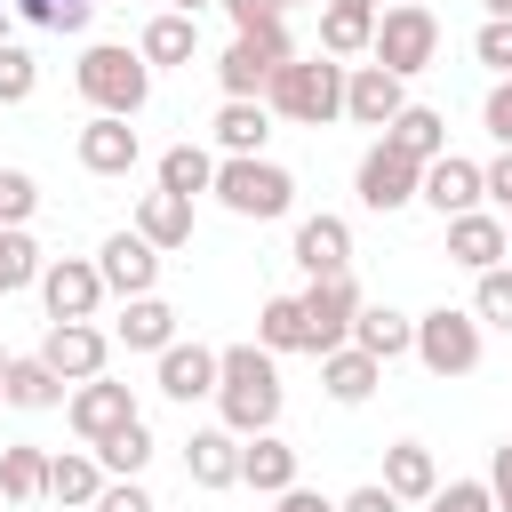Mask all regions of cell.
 <instances>
[{
    "label": "cell",
    "mask_w": 512,
    "mask_h": 512,
    "mask_svg": "<svg viewBox=\"0 0 512 512\" xmlns=\"http://www.w3.org/2000/svg\"><path fill=\"white\" fill-rule=\"evenodd\" d=\"M384 136H392L408 160H440V152H448V112H432V104H408V112H400Z\"/></svg>",
    "instance_id": "33"
},
{
    "label": "cell",
    "mask_w": 512,
    "mask_h": 512,
    "mask_svg": "<svg viewBox=\"0 0 512 512\" xmlns=\"http://www.w3.org/2000/svg\"><path fill=\"white\" fill-rule=\"evenodd\" d=\"M352 192H360V208H376V216H400V208H416V192H424V160H408L392 136H376V144L360 152V176H352Z\"/></svg>",
    "instance_id": "7"
},
{
    "label": "cell",
    "mask_w": 512,
    "mask_h": 512,
    "mask_svg": "<svg viewBox=\"0 0 512 512\" xmlns=\"http://www.w3.org/2000/svg\"><path fill=\"white\" fill-rule=\"evenodd\" d=\"M136 48H144V64H152V72H160V64H192V56H200V16L160 8V16L144 24V40H136Z\"/></svg>",
    "instance_id": "26"
},
{
    "label": "cell",
    "mask_w": 512,
    "mask_h": 512,
    "mask_svg": "<svg viewBox=\"0 0 512 512\" xmlns=\"http://www.w3.org/2000/svg\"><path fill=\"white\" fill-rule=\"evenodd\" d=\"M160 184L184 192V200L216 192V152H208V144H168V152H160Z\"/></svg>",
    "instance_id": "34"
},
{
    "label": "cell",
    "mask_w": 512,
    "mask_h": 512,
    "mask_svg": "<svg viewBox=\"0 0 512 512\" xmlns=\"http://www.w3.org/2000/svg\"><path fill=\"white\" fill-rule=\"evenodd\" d=\"M280 512H336V504L312 496V488H280Z\"/></svg>",
    "instance_id": "50"
},
{
    "label": "cell",
    "mask_w": 512,
    "mask_h": 512,
    "mask_svg": "<svg viewBox=\"0 0 512 512\" xmlns=\"http://www.w3.org/2000/svg\"><path fill=\"white\" fill-rule=\"evenodd\" d=\"M504 224H512V216H504Z\"/></svg>",
    "instance_id": "57"
},
{
    "label": "cell",
    "mask_w": 512,
    "mask_h": 512,
    "mask_svg": "<svg viewBox=\"0 0 512 512\" xmlns=\"http://www.w3.org/2000/svg\"><path fill=\"white\" fill-rule=\"evenodd\" d=\"M0 416H8V392H0Z\"/></svg>",
    "instance_id": "54"
},
{
    "label": "cell",
    "mask_w": 512,
    "mask_h": 512,
    "mask_svg": "<svg viewBox=\"0 0 512 512\" xmlns=\"http://www.w3.org/2000/svg\"><path fill=\"white\" fill-rule=\"evenodd\" d=\"M72 88L88 96V112H120V120H136V112L152 104V64H144V48L96 40V48H80Z\"/></svg>",
    "instance_id": "3"
},
{
    "label": "cell",
    "mask_w": 512,
    "mask_h": 512,
    "mask_svg": "<svg viewBox=\"0 0 512 512\" xmlns=\"http://www.w3.org/2000/svg\"><path fill=\"white\" fill-rule=\"evenodd\" d=\"M32 88H40V64H32V48L0 40V104H24Z\"/></svg>",
    "instance_id": "40"
},
{
    "label": "cell",
    "mask_w": 512,
    "mask_h": 512,
    "mask_svg": "<svg viewBox=\"0 0 512 512\" xmlns=\"http://www.w3.org/2000/svg\"><path fill=\"white\" fill-rule=\"evenodd\" d=\"M112 336H120L128 352H152V360H160V352L176 344V312H168L160 296H128V304H120V328H112Z\"/></svg>",
    "instance_id": "28"
},
{
    "label": "cell",
    "mask_w": 512,
    "mask_h": 512,
    "mask_svg": "<svg viewBox=\"0 0 512 512\" xmlns=\"http://www.w3.org/2000/svg\"><path fill=\"white\" fill-rule=\"evenodd\" d=\"M504 256H512V224H504V216H488V208L448 216V264L488 272V264H504Z\"/></svg>",
    "instance_id": "17"
},
{
    "label": "cell",
    "mask_w": 512,
    "mask_h": 512,
    "mask_svg": "<svg viewBox=\"0 0 512 512\" xmlns=\"http://www.w3.org/2000/svg\"><path fill=\"white\" fill-rule=\"evenodd\" d=\"M0 496H8V504H40V496H48V448L0 440Z\"/></svg>",
    "instance_id": "32"
},
{
    "label": "cell",
    "mask_w": 512,
    "mask_h": 512,
    "mask_svg": "<svg viewBox=\"0 0 512 512\" xmlns=\"http://www.w3.org/2000/svg\"><path fill=\"white\" fill-rule=\"evenodd\" d=\"M144 160V136L120 120V112H88V128H80V168L88 176H128Z\"/></svg>",
    "instance_id": "16"
},
{
    "label": "cell",
    "mask_w": 512,
    "mask_h": 512,
    "mask_svg": "<svg viewBox=\"0 0 512 512\" xmlns=\"http://www.w3.org/2000/svg\"><path fill=\"white\" fill-rule=\"evenodd\" d=\"M240 488H256V496L296 488V448H288L280 432H248V440H240Z\"/></svg>",
    "instance_id": "24"
},
{
    "label": "cell",
    "mask_w": 512,
    "mask_h": 512,
    "mask_svg": "<svg viewBox=\"0 0 512 512\" xmlns=\"http://www.w3.org/2000/svg\"><path fill=\"white\" fill-rule=\"evenodd\" d=\"M296 264H304V280H328V272H352V224L344 216H304L296 224V248H288Z\"/></svg>",
    "instance_id": "18"
},
{
    "label": "cell",
    "mask_w": 512,
    "mask_h": 512,
    "mask_svg": "<svg viewBox=\"0 0 512 512\" xmlns=\"http://www.w3.org/2000/svg\"><path fill=\"white\" fill-rule=\"evenodd\" d=\"M88 512H160V504L144 496V480H104V496H96Z\"/></svg>",
    "instance_id": "45"
},
{
    "label": "cell",
    "mask_w": 512,
    "mask_h": 512,
    "mask_svg": "<svg viewBox=\"0 0 512 512\" xmlns=\"http://www.w3.org/2000/svg\"><path fill=\"white\" fill-rule=\"evenodd\" d=\"M104 296H112V288H104L96 256H48V264H40V304H48V320H96Z\"/></svg>",
    "instance_id": "10"
},
{
    "label": "cell",
    "mask_w": 512,
    "mask_h": 512,
    "mask_svg": "<svg viewBox=\"0 0 512 512\" xmlns=\"http://www.w3.org/2000/svg\"><path fill=\"white\" fill-rule=\"evenodd\" d=\"M216 368H224V352H208V344H184V336H176V344L160 352V392H168V400H184V408H192V400H216Z\"/></svg>",
    "instance_id": "20"
},
{
    "label": "cell",
    "mask_w": 512,
    "mask_h": 512,
    "mask_svg": "<svg viewBox=\"0 0 512 512\" xmlns=\"http://www.w3.org/2000/svg\"><path fill=\"white\" fill-rule=\"evenodd\" d=\"M488 496H496V512H512V440L488 448Z\"/></svg>",
    "instance_id": "47"
},
{
    "label": "cell",
    "mask_w": 512,
    "mask_h": 512,
    "mask_svg": "<svg viewBox=\"0 0 512 512\" xmlns=\"http://www.w3.org/2000/svg\"><path fill=\"white\" fill-rule=\"evenodd\" d=\"M32 208H40V184L24 168H0V224H24Z\"/></svg>",
    "instance_id": "43"
},
{
    "label": "cell",
    "mask_w": 512,
    "mask_h": 512,
    "mask_svg": "<svg viewBox=\"0 0 512 512\" xmlns=\"http://www.w3.org/2000/svg\"><path fill=\"white\" fill-rule=\"evenodd\" d=\"M256 344H264V352H304V296H264Z\"/></svg>",
    "instance_id": "35"
},
{
    "label": "cell",
    "mask_w": 512,
    "mask_h": 512,
    "mask_svg": "<svg viewBox=\"0 0 512 512\" xmlns=\"http://www.w3.org/2000/svg\"><path fill=\"white\" fill-rule=\"evenodd\" d=\"M376 16H384V0H320V48L328 56H368Z\"/></svg>",
    "instance_id": "25"
},
{
    "label": "cell",
    "mask_w": 512,
    "mask_h": 512,
    "mask_svg": "<svg viewBox=\"0 0 512 512\" xmlns=\"http://www.w3.org/2000/svg\"><path fill=\"white\" fill-rule=\"evenodd\" d=\"M336 512H400V496H392L384 480H368V488H352V496H344Z\"/></svg>",
    "instance_id": "48"
},
{
    "label": "cell",
    "mask_w": 512,
    "mask_h": 512,
    "mask_svg": "<svg viewBox=\"0 0 512 512\" xmlns=\"http://www.w3.org/2000/svg\"><path fill=\"white\" fill-rule=\"evenodd\" d=\"M8 24H16V8H8V0H0V40H8Z\"/></svg>",
    "instance_id": "52"
},
{
    "label": "cell",
    "mask_w": 512,
    "mask_h": 512,
    "mask_svg": "<svg viewBox=\"0 0 512 512\" xmlns=\"http://www.w3.org/2000/svg\"><path fill=\"white\" fill-rule=\"evenodd\" d=\"M216 8L232 16V32H264V24H280V16H288L280 0H216Z\"/></svg>",
    "instance_id": "44"
},
{
    "label": "cell",
    "mask_w": 512,
    "mask_h": 512,
    "mask_svg": "<svg viewBox=\"0 0 512 512\" xmlns=\"http://www.w3.org/2000/svg\"><path fill=\"white\" fill-rule=\"evenodd\" d=\"M288 56H296V48H288V24L232 32V48L216 56V80H224V96H264V88H272V72H280Z\"/></svg>",
    "instance_id": "8"
},
{
    "label": "cell",
    "mask_w": 512,
    "mask_h": 512,
    "mask_svg": "<svg viewBox=\"0 0 512 512\" xmlns=\"http://www.w3.org/2000/svg\"><path fill=\"white\" fill-rule=\"evenodd\" d=\"M352 344H360V352H376V360H400V352H416V320H408V312H392V304H360Z\"/></svg>",
    "instance_id": "31"
},
{
    "label": "cell",
    "mask_w": 512,
    "mask_h": 512,
    "mask_svg": "<svg viewBox=\"0 0 512 512\" xmlns=\"http://www.w3.org/2000/svg\"><path fill=\"white\" fill-rule=\"evenodd\" d=\"M480 120H488V136H496V144H512V72H504V80L488 88V104H480Z\"/></svg>",
    "instance_id": "46"
},
{
    "label": "cell",
    "mask_w": 512,
    "mask_h": 512,
    "mask_svg": "<svg viewBox=\"0 0 512 512\" xmlns=\"http://www.w3.org/2000/svg\"><path fill=\"white\" fill-rule=\"evenodd\" d=\"M40 248H32V232L24 224H0V296H16V288H40Z\"/></svg>",
    "instance_id": "36"
},
{
    "label": "cell",
    "mask_w": 512,
    "mask_h": 512,
    "mask_svg": "<svg viewBox=\"0 0 512 512\" xmlns=\"http://www.w3.org/2000/svg\"><path fill=\"white\" fill-rule=\"evenodd\" d=\"M64 424H72V432L96 448V440H112L120 424H136V392H128V384H112V376H88V384H72Z\"/></svg>",
    "instance_id": "12"
},
{
    "label": "cell",
    "mask_w": 512,
    "mask_h": 512,
    "mask_svg": "<svg viewBox=\"0 0 512 512\" xmlns=\"http://www.w3.org/2000/svg\"><path fill=\"white\" fill-rule=\"evenodd\" d=\"M168 8H184V16H200V8H216V0H168Z\"/></svg>",
    "instance_id": "51"
},
{
    "label": "cell",
    "mask_w": 512,
    "mask_h": 512,
    "mask_svg": "<svg viewBox=\"0 0 512 512\" xmlns=\"http://www.w3.org/2000/svg\"><path fill=\"white\" fill-rule=\"evenodd\" d=\"M344 56H288L280 72H272V88H264V104L280 112V120H296V128H328V120H344Z\"/></svg>",
    "instance_id": "2"
},
{
    "label": "cell",
    "mask_w": 512,
    "mask_h": 512,
    "mask_svg": "<svg viewBox=\"0 0 512 512\" xmlns=\"http://www.w3.org/2000/svg\"><path fill=\"white\" fill-rule=\"evenodd\" d=\"M280 352H264V344H224V368H216V408H224V424L248 440V432H272L280 424Z\"/></svg>",
    "instance_id": "1"
},
{
    "label": "cell",
    "mask_w": 512,
    "mask_h": 512,
    "mask_svg": "<svg viewBox=\"0 0 512 512\" xmlns=\"http://www.w3.org/2000/svg\"><path fill=\"white\" fill-rule=\"evenodd\" d=\"M96 272H104V288L128 304V296H152V280H160V248L128 224V232H112L104 248H96Z\"/></svg>",
    "instance_id": "15"
},
{
    "label": "cell",
    "mask_w": 512,
    "mask_h": 512,
    "mask_svg": "<svg viewBox=\"0 0 512 512\" xmlns=\"http://www.w3.org/2000/svg\"><path fill=\"white\" fill-rule=\"evenodd\" d=\"M184 480L192 488H240V432L232 424H208V432H192L184 440Z\"/></svg>",
    "instance_id": "19"
},
{
    "label": "cell",
    "mask_w": 512,
    "mask_h": 512,
    "mask_svg": "<svg viewBox=\"0 0 512 512\" xmlns=\"http://www.w3.org/2000/svg\"><path fill=\"white\" fill-rule=\"evenodd\" d=\"M0 368H8V352H0Z\"/></svg>",
    "instance_id": "55"
},
{
    "label": "cell",
    "mask_w": 512,
    "mask_h": 512,
    "mask_svg": "<svg viewBox=\"0 0 512 512\" xmlns=\"http://www.w3.org/2000/svg\"><path fill=\"white\" fill-rule=\"evenodd\" d=\"M384 488H392L400 504H424V496L440 488V464H432V448H424V440H392V448H384Z\"/></svg>",
    "instance_id": "29"
},
{
    "label": "cell",
    "mask_w": 512,
    "mask_h": 512,
    "mask_svg": "<svg viewBox=\"0 0 512 512\" xmlns=\"http://www.w3.org/2000/svg\"><path fill=\"white\" fill-rule=\"evenodd\" d=\"M0 392H8V408H24V416H40V408H64V400H72V384H64L40 352H16V360L0 368Z\"/></svg>",
    "instance_id": "23"
},
{
    "label": "cell",
    "mask_w": 512,
    "mask_h": 512,
    "mask_svg": "<svg viewBox=\"0 0 512 512\" xmlns=\"http://www.w3.org/2000/svg\"><path fill=\"white\" fill-rule=\"evenodd\" d=\"M416 200L448 224V216H464V208H480V200H488V176H480V160L440 152V160H424V192H416Z\"/></svg>",
    "instance_id": "14"
},
{
    "label": "cell",
    "mask_w": 512,
    "mask_h": 512,
    "mask_svg": "<svg viewBox=\"0 0 512 512\" xmlns=\"http://www.w3.org/2000/svg\"><path fill=\"white\" fill-rule=\"evenodd\" d=\"M480 352H488L480 312H464V304H432V312H416V360H424L432 376H472Z\"/></svg>",
    "instance_id": "6"
},
{
    "label": "cell",
    "mask_w": 512,
    "mask_h": 512,
    "mask_svg": "<svg viewBox=\"0 0 512 512\" xmlns=\"http://www.w3.org/2000/svg\"><path fill=\"white\" fill-rule=\"evenodd\" d=\"M424 512H496V496H488V480H440L424 496Z\"/></svg>",
    "instance_id": "41"
},
{
    "label": "cell",
    "mask_w": 512,
    "mask_h": 512,
    "mask_svg": "<svg viewBox=\"0 0 512 512\" xmlns=\"http://www.w3.org/2000/svg\"><path fill=\"white\" fill-rule=\"evenodd\" d=\"M136 232H144L160 256H168V248H184V240H192V200H184V192H168V184H160V192H144V200H136Z\"/></svg>",
    "instance_id": "27"
},
{
    "label": "cell",
    "mask_w": 512,
    "mask_h": 512,
    "mask_svg": "<svg viewBox=\"0 0 512 512\" xmlns=\"http://www.w3.org/2000/svg\"><path fill=\"white\" fill-rule=\"evenodd\" d=\"M216 200H224L232 216L272 224V216L296 208V176H288L280 160H264V152H248V160H216Z\"/></svg>",
    "instance_id": "4"
},
{
    "label": "cell",
    "mask_w": 512,
    "mask_h": 512,
    "mask_svg": "<svg viewBox=\"0 0 512 512\" xmlns=\"http://www.w3.org/2000/svg\"><path fill=\"white\" fill-rule=\"evenodd\" d=\"M352 320H360V280L352 272H328V280L304 288V352L312 360L336 352V344H352Z\"/></svg>",
    "instance_id": "9"
},
{
    "label": "cell",
    "mask_w": 512,
    "mask_h": 512,
    "mask_svg": "<svg viewBox=\"0 0 512 512\" xmlns=\"http://www.w3.org/2000/svg\"><path fill=\"white\" fill-rule=\"evenodd\" d=\"M104 480H112V472H104L96 448H64V456H48V496H56V504H96Z\"/></svg>",
    "instance_id": "30"
},
{
    "label": "cell",
    "mask_w": 512,
    "mask_h": 512,
    "mask_svg": "<svg viewBox=\"0 0 512 512\" xmlns=\"http://www.w3.org/2000/svg\"><path fill=\"white\" fill-rule=\"evenodd\" d=\"M40 360H48L64 384H88V376H104V360H112V336H104L96 320H48V336H40Z\"/></svg>",
    "instance_id": "11"
},
{
    "label": "cell",
    "mask_w": 512,
    "mask_h": 512,
    "mask_svg": "<svg viewBox=\"0 0 512 512\" xmlns=\"http://www.w3.org/2000/svg\"><path fill=\"white\" fill-rule=\"evenodd\" d=\"M208 128H216V152H224V160H248V152H264V136H272V104H264V96H224Z\"/></svg>",
    "instance_id": "21"
},
{
    "label": "cell",
    "mask_w": 512,
    "mask_h": 512,
    "mask_svg": "<svg viewBox=\"0 0 512 512\" xmlns=\"http://www.w3.org/2000/svg\"><path fill=\"white\" fill-rule=\"evenodd\" d=\"M280 8H296V0H280Z\"/></svg>",
    "instance_id": "56"
},
{
    "label": "cell",
    "mask_w": 512,
    "mask_h": 512,
    "mask_svg": "<svg viewBox=\"0 0 512 512\" xmlns=\"http://www.w3.org/2000/svg\"><path fill=\"white\" fill-rule=\"evenodd\" d=\"M480 176H488V200H496V208L512 216V144H504V152H496V160H488Z\"/></svg>",
    "instance_id": "49"
},
{
    "label": "cell",
    "mask_w": 512,
    "mask_h": 512,
    "mask_svg": "<svg viewBox=\"0 0 512 512\" xmlns=\"http://www.w3.org/2000/svg\"><path fill=\"white\" fill-rule=\"evenodd\" d=\"M400 112H408V80H400V72H384L376 56L344 72V120H360V128H392Z\"/></svg>",
    "instance_id": "13"
},
{
    "label": "cell",
    "mask_w": 512,
    "mask_h": 512,
    "mask_svg": "<svg viewBox=\"0 0 512 512\" xmlns=\"http://www.w3.org/2000/svg\"><path fill=\"white\" fill-rule=\"evenodd\" d=\"M96 456H104V472H112V480H136V472L152 464V432H144V416H136V424H120L112 440H96Z\"/></svg>",
    "instance_id": "37"
},
{
    "label": "cell",
    "mask_w": 512,
    "mask_h": 512,
    "mask_svg": "<svg viewBox=\"0 0 512 512\" xmlns=\"http://www.w3.org/2000/svg\"><path fill=\"white\" fill-rule=\"evenodd\" d=\"M376 384H384V360H376V352H360V344H336V352H320V392H328L336 408H360Z\"/></svg>",
    "instance_id": "22"
},
{
    "label": "cell",
    "mask_w": 512,
    "mask_h": 512,
    "mask_svg": "<svg viewBox=\"0 0 512 512\" xmlns=\"http://www.w3.org/2000/svg\"><path fill=\"white\" fill-rule=\"evenodd\" d=\"M472 56H480V64L504 80V72H512V16H488V24L472 32Z\"/></svg>",
    "instance_id": "42"
},
{
    "label": "cell",
    "mask_w": 512,
    "mask_h": 512,
    "mask_svg": "<svg viewBox=\"0 0 512 512\" xmlns=\"http://www.w3.org/2000/svg\"><path fill=\"white\" fill-rule=\"evenodd\" d=\"M368 56H376L384 72L416 80V72L440 56V16H432L424 0H392V8L376 16V40H368Z\"/></svg>",
    "instance_id": "5"
},
{
    "label": "cell",
    "mask_w": 512,
    "mask_h": 512,
    "mask_svg": "<svg viewBox=\"0 0 512 512\" xmlns=\"http://www.w3.org/2000/svg\"><path fill=\"white\" fill-rule=\"evenodd\" d=\"M472 312H480V328H512V264L472 272Z\"/></svg>",
    "instance_id": "38"
},
{
    "label": "cell",
    "mask_w": 512,
    "mask_h": 512,
    "mask_svg": "<svg viewBox=\"0 0 512 512\" xmlns=\"http://www.w3.org/2000/svg\"><path fill=\"white\" fill-rule=\"evenodd\" d=\"M480 8H488V16H512V0H480Z\"/></svg>",
    "instance_id": "53"
},
{
    "label": "cell",
    "mask_w": 512,
    "mask_h": 512,
    "mask_svg": "<svg viewBox=\"0 0 512 512\" xmlns=\"http://www.w3.org/2000/svg\"><path fill=\"white\" fill-rule=\"evenodd\" d=\"M16 24H40V32H88L96 0H8Z\"/></svg>",
    "instance_id": "39"
}]
</instances>
